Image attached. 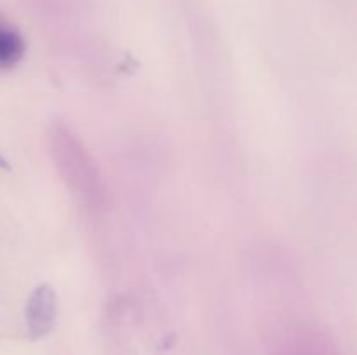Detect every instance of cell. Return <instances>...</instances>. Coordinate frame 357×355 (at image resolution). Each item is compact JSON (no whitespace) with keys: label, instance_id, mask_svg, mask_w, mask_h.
<instances>
[{"label":"cell","instance_id":"6da1fadb","mask_svg":"<svg viewBox=\"0 0 357 355\" xmlns=\"http://www.w3.org/2000/svg\"><path fill=\"white\" fill-rule=\"evenodd\" d=\"M47 148L56 173L73 198L87 211H103L108 204L107 183L82 139L66 125L54 124L47 132Z\"/></svg>","mask_w":357,"mask_h":355},{"label":"cell","instance_id":"7a4b0ae2","mask_svg":"<svg viewBox=\"0 0 357 355\" xmlns=\"http://www.w3.org/2000/svg\"><path fill=\"white\" fill-rule=\"evenodd\" d=\"M58 317V296L51 284H38L31 291L24 306L26 329L33 340L47 336L56 326Z\"/></svg>","mask_w":357,"mask_h":355},{"label":"cell","instance_id":"3957f363","mask_svg":"<svg viewBox=\"0 0 357 355\" xmlns=\"http://www.w3.org/2000/svg\"><path fill=\"white\" fill-rule=\"evenodd\" d=\"M26 40L14 23L0 14V72H9L23 61Z\"/></svg>","mask_w":357,"mask_h":355},{"label":"cell","instance_id":"277c9868","mask_svg":"<svg viewBox=\"0 0 357 355\" xmlns=\"http://www.w3.org/2000/svg\"><path fill=\"white\" fill-rule=\"evenodd\" d=\"M0 169H3V171H9L10 169L9 162H7V159H3L2 155H0Z\"/></svg>","mask_w":357,"mask_h":355}]
</instances>
